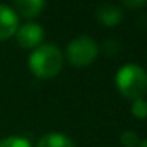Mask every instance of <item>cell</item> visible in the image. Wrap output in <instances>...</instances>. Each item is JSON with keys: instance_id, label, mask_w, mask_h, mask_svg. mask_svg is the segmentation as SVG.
<instances>
[{"instance_id": "cell-4", "label": "cell", "mask_w": 147, "mask_h": 147, "mask_svg": "<svg viewBox=\"0 0 147 147\" xmlns=\"http://www.w3.org/2000/svg\"><path fill=\"white\" fill-rule=\"evenodd\" d=\"M14 35H16L19 46H22L26 49H32V48L35 49L41 45L43 38H45V30L36 22H27L24 26H21Z\"/></svg>"}, {"instance_id": "cell-5", "label": "cell", "mask_w": 147, "mask_h": 147, "mask_svg": "<svg viewBox=\"0 0 147 147\" xmlns=\"http://www.w3.org/2000/svg\"><path fill=\"white\" fill-rule=\"evenodd\" d=\"M18 29H19V21L16 11L7 5H0V40L13 36Z\"/></svg>"}, {"instance_id": "cell-1", "label": "cell", "mask_w": 147, "mask_h": 147, "mask_svg": "<svg viewBox=\"0 0 147 147\" xmlns=\"http://www.w3.org/2000/svg\"><path fill=\"white\" fill-rule=\"evenodd\" d=\"M63 67V54L54 45H40L29 57V68L40 79L57 76Z\"/></svg>"}, {"instance_id": "cell-8", "label": "cell", "mask_w": 147, "mask_h": 147, "mask_svg": "<svg viewBox=\"0 0 147 147\" xmlns=\"http://www.w3.org/2000/svg\"><path fill=\"white\" fill-rule=\"evenodd\" d=\"M36 147H74L73 141L60 133H48L41 136L36 142Z\"/></svg>"}, {"instance_id": "cell-10", "label": "cell", "mask_w": 147, "mask_h": 147, "mask_svg": "<svg viewBox=\"0 0 147 147\" xmlns=\"http://www.w3.org/2000/svg\"><path fill=\"white\" fill-rule=\"evenodd\" d=\"M0 147H32V146L22 136H8L0 139Z\"/></svg>"}, {"instance_id": "cell-9", "label": "cell", "mask_w": 147, "mask_h": 147, "mask_svg": "<svg viewBox=\"0 0 147 147\" xmlns=\"http://www.w3.org/2000/svg\"><path fill=\"white\" fill-rule=\"evenodd\" d=\"M131 114L136 119H146L147 117V100L138 98L131 103Z\"/></svg>"}, {"instance_id": "cell-6", "label": "cell", "mask_w": 147, "mask_h": 147, "mask_svg": "<svg viewBox=\"0 0 147 147\" xmlns=\"http://www.w3.org/2000/svg\"><path fill=\"white\" fill-rule=\"evenodd\" d=\"M95 16L98 19V22H101L103 26L106 27H114L117 26L119 22L122 21L123 18V13L122 10L114 3H103L96 8L95 11Z\"/></svg>"}, {"instance_id": "cell-12", "label": "cell", "mask_w": 147, "mask_h": 147, "mask_svg": "<svg viewBox=\"0 0 147 147\" xmlns=\"http://www.w3.org/2000/svg\"><path fill=\"white\" fill-rule=\"evenodd\" d=\"M119 49H120V46H119V43L115 41V40H106L105 45H103V52H105L108 57L115 55L119 52Z\"/></svg>"}, {"instance_id": "cell-11", "label": "cell", "mask_w": 147, "mask_h": 147, "mask_svg": "<svg viewBox=\"0 0 147 147\" xmlns=\"http://www.w3.org/2000/svg\"><path fill=\"white\" fill-rule=\"evenodd\" d=\"M120 142L123 144L125 147H138L139 138H138V134L134 133V131L125 130V131H122V134H120Z\"/></svg>"}, {"instance_id": "cell-13", "label": "cell", "mask_w": 147, "mask_h": 147, "mask_svg": "<svg viewBox=\"0 0 147 147\" xmlns=\"http://www.w3.org/2000/svg\"><path fill=\"white\" fill-rule=\"evenodd\" d=\"M127 8H141L147 3V0H120Z\"/></svg>"}, {"instance_id": "cell-7", "label": "cell", "mask_w": 147, "mask_h": 147, "mask_svg": "<svg viewBox=\"0 0 147 147\" xmlns=\"http://www.w3.org/2000/svg\"><path fill=\"white\" fill-rule=\"evenodd\" d=\"M45 8V0H14V11L16 14L32 19L36 18Z\"/></svg>"}, {"instance_id": "cell-14", "label": "cell", "mask_w": 147, "mask_h": 147, "mask_svg": "<svg viewBox=\"0 0 147 147\" xmlns=\"http://www.w3.org/2000/svg\"><path fill=\"white\" fill-rule=\"evenodd\" d=\"M138 147H147V139H144V141H141L139 144H138Z\"/></svg>"}, {"instance_id": "cell-2", "label": "cell", "mask_w": 147, "mask_h": 147, "mask_svg": "<svg viewBox=\"0 0 147 147\" xmlns=\"http://www.w3.org/2000/svg\"><path fill=\"white\" fill-rule=\"evenodd\" d=\"M115 86L130 100L144 98L147 95V71L136 63H127L115 74Z\"/></svg>"}, {"instance_id": "cell-3", "label": "cell", "mask_w": 147, "mask_h": 147, "mask_svg": "<svg viewBox=\"0 0 147 147\" xmlns=\"http://www.w3.org/2000/svg\"><path fill=\"white\" fill-rule=\"evenodd\" d=\"M98 45L87 35L73 38L67 46V59L74 67H89L98 55Z\"/></svg>"}]
</instances>
